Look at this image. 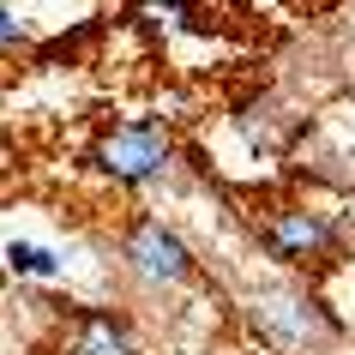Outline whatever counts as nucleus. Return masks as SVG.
I'll return each mask as SVG.
<instances>
[{
	"label": "nucleus",
	"mask_w": 355,
	"mask_h": 355,
	"mask_svg": "<svg viewBox=\"0 0 355 355\" xmlns=\"http://www.w3.org/2000/svg\"><path fill=\"white\" fill-rule=\"evenodd\" d=\"M235 313H241L247 337L265 355H331L343 343V319L325 307V295L313 283H301V277L253 283Z\"/></svg>",
	"instance_id": "f257e3e1"
},
{
	"label": "nucleus",
	"mask_w": 355,
	"mask_h": 355,
	"mask_svg": "<svg viewBox=\"0 0 355 355\" xmlns=\"http://www.w3.org/2000/svg\"><path fill=\"white\" fill-rule=\"evenodd\" d=\"M114 265H121V277L132 289H145V295H181L199 283V253L187 247V235L175 223H163L157 211H132L121 235H114Z\"/></svg>",
	"instance_id": "f03ea898"
},
{
	"label": "nucleus",
	"mask_w": 355,
	"mask_h": 355,
	"mask_svg": "<svg viewBox=\"0 0 355 355\" xmlns=\"http://www.w3.org/2000/svg\"><path fill=\"white\" fill-rule=\"evenodd\" d=\"M175 163H181V145H175V127L163 114L114 121L91 145V168L103 181H114V187H157V181L175 175Z\"/></svg>",
	"instance_id": "7ed1b4c3"
},
{
	"label": "nucleus",
	"mask_w": 355,
	"mask_h": 355,
	"mask_svg": "<svg viewBox=\"0 0 355 355\" xmlns=\"http://www.w3.org/2000/svg\"><path fill=\"white\" fill-rule=\"evenodd\" d=\"M253 241L271 265H283L289 277L301 271H325V265L343 253V229L313 205H259L253 211Z\"/></svg>",
	"instance_id": "20e7f679"
},
{
	"label": "nucleus",
	"mask_w": 355,
	"mask_h": 355,
	"mask_svg": "<svg viewBox=\"0 0 355 355\" xmlns=\"http://www.w3.org/2000/svg\"><path fill=\"white\" fill-rule=\"evenodd\" d=\"M60 355H145V343H139V325L127 307L91 301V307H67Z\"/></svg>",
	"instance_id": "39448f33"
},
{
	"label": "nucleus",
	"mask_w": 355,
	"mask_h": 355,
	"mask_svg": "<svg viewBox=\"0 0 355 355\" xmlns=\"http://www.w3.org/2000/svg\"><path fill=\"white\" fill-rule=\"evenodd\" d=\"M6 271L31 277V283H55V277H67V259L42 241H6Z\"/></svg>",
	"instance_id": "423d86ee"
},
{
	"label": "nucleus",
	"mask_w": 355,
	"mask_h": 355,
	"mask_svg": "<svg viewBox=\"0 0 355 355\" xmlns=\"http://www.w3.org/2000/svg\"><path fill=\"white\" fill-rule=\"evenodd\" d=\"M132 19L145 31H205L199 24V0H132Z\"/></svg>",
	"instance_id": "0eeeda50"
},
{
	"label": "nucleus",
	"mask_w": 355,
	"mask_h": 355,
	"mask_svg": "<svg viewBox=\"0 0 355 355\" xmlns=\"http://www.w3.org/2000/svg\"><path fill=\"white\" fill-rule=\"evenodd\" d=\"M0 49H12V55L31 49V24H24L19 12H0Z\"/></svg>",
	"instance_id": "6e6552de"
},
{
	"label": "nucleus",
	"mask_w": 355,
	"mask_h": 355,
	"mask_svg": "<svg viewBox=\"0 0 355 355\" xmlns=\"http://www.w3.org/2000/svg\"><path fill=\"white\" fill-rule=\"evenodd\" d=\"M235 355H259V349H235Z\"/></svg>",
	"instance_id": "1a4fd4ad"
},
{
	"label": "nucleus",
	"mask_w": 355,
	"mask_h": 355,
	"mask_svg": "<svg viewBox=\"0 0 355 355\" xmlns=\"http://www.w3.org/2000/svg\"><path fill=\"white\" fill-rule=\"evenodd\" d=\"M0 283H6V271H0Z\"/></svg>",
	"instance_id": "9d476101"
}]
</instances>
